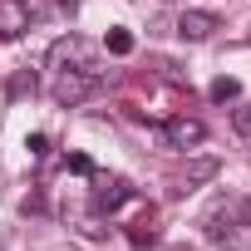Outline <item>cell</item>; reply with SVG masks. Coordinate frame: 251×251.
Returning a JSON list of instances; mask_svg holds the SVG:
<instances>
[{"label":"cell","instance_id":"6da1fadb","mask_svg":"<svg viewBox=\"0 0 251 251\" xmlns=\"http://www.w3.org/2000/svg\"><path fill=\"white\" fill-rule=\"evenodd\" d=\"M89 187H94V212H118L133 197V187L123 177H113V173H89Z\"/></svg>","mask_w":251,"mask_h":251},{"label":"cell","instance_id":"7a4b0ae2","mask_svg":"<svg viewBox=\"0 0 251 251\" xmlns=\"http://www.w3.org/2000/svg\"><path fill=\"white\" fill-rule=\"evenodd\" d=\"M246 212H251V207H246V197H236V192H231V197H217V202H212V212L202 217L207 241H217V236H222V231H226L236 217H246Z\"/></svg>","mask_w":251,"mask_h":251},{"label":"cell","instance_id":"3957f363","mask_svg":"<svg viewBox=\"0 0 251 251\" xmlns=\"http://www.w3.org/2000/svg\"><path fill=\"white\" fill-rule=\"evenodd\" d=\"M202 138H207V123H202V118L177 113V118L163 123V143H168V148H182V153H187V148H197Z\"/></svg>","mask_w":251,"mask_h":251},{"label":"cell","instance_id":"277c9868","mask_svg":"<svg viewBox=\"0 0 251 251\" xmlns=\"http://www.w3.org/2000/svg\"><path fill=\"white\" fill-rule=\"evenodd\" d=\"M89 69V45L79 40V35H64V40H54L50 45V69L59 74V69Z\"/></svg>","mask_w":251,"mask_h":251},{"label":"cell","instance_id":"5b68a950","mask_svg":"<svg viewBox=\"0 0 251 251\" xmlns=\"http://www.w3.org/2000/svg\"><path fill=\"white\" fill-rule=\"evenodd\" d=\"M94 89V79H89V69H59V79H54V99L64 103V108H74V103H84V94Z\"/></svg>","mask_w":251,"mask_h":251},{"label":"cell","instance_id":"8992f818","mask_svg":"<svg viewBox=\"0 0 251 251\" xmlns=\"http://www.w3.org/2000/svg\"><path fill=\"white\" fill-rule=\"evenodd\" d=\"M217 30H222L217 10H182V15H177V35H182V40H212Z\"/></svg>","mask_w":251,"mask_h":251},{"label":"cell","instance_id":"52a82bcc","mask_svg":"<svg viewBox=\"0 0 251 251\" xmlns=\"http://www.w3.org/2000/svg\"><path fill=\"white\" fill-rule=\"evenodd\" d=\"M217 173H222V163H217V158H192V163H187V168L173 177V192H192V187L212 182Z\"/></svg>","mask_w":251,"mask_h":251},{"label":"cell","instance_id":"ba28073f","mask_svg":"<svg viewBox=\"0 0 251 251\" xmlns=\"http://www.w3.org/2000/svg\"><path fill=\"white\" fill-rule=\"evenodd\" d=\"M25 30H30L25 0H0V40H20Z\"/></svg>","mask_w":251,"mask_h":251},{"label":"cell","instance_id":"9c48e42d","mask_svg":"<svg viewBox=\"0 0 251 251\" xmlns=\"http://www.w3.org/2000/svg\"><path fill=\"white\" fill-rule=\"evenodd\" d=\"M212 246H222V251H251V212H246V217H236V222H231Z\"/></svg>","mask_w":251,"mask_h":251},{"label":"cell","instance_id":"30bf717a","mask_svg":"<svg viewBox=\"0 0 251 251\" xmlns=\"http://www.w3.org/2000/svg\"><path fill=\"white\" fill-rule=\"evenodd\" d=\"M128 241H133V246H153V241H158V207H143V212L133 217Z\"/></svg>","mask_w":251,"mask_h":251},{"label":"cell","instance_id":"8fae6325","mask_svg":"<svg viewBox=\"0 0 251 251\" xmlns=\"http://www.w3.org/2000/svg\"><path fill=\"white\" fill-rule=\"evenodd\" d=\"M212 103H231V99H241V79H231V74H222V79H212Z\"/></svg>","mask_w":251,"mask_h":251},{"label":"cell","instance_id":"7c38bea8","mask_svg":"<svg viewBox=\"0 0 251 251\" xmlns=\"http://www.w3.org/2000/svg\"><path fill=\"white\" fill-rule=\"evenodd\" d=\"M103 45H108V54H133V35L128 30H108Z\"/></svg>","mask_w":251,"mask_h":251},{"label":"cell","instance_id":"4fadbf2b","mask_svg":"<svg viewBox=\"0 0 251 251\" xmlns=\"http://www.w3.org/2000/svg\"><path fill=\"white\" fill-rule=\"evenodd\" d=\"M231 128H236L241 138H251V103H241V108L231 113Z\"/></svg>","mask_w":251,"mask_h":251},{"label":"cell","instance_id":"5bb4252c","mask_svg":"<svg viewBox=\"0 0 251 251\" xmlns=\"http://www.w3.org/2000/svg\"><path fill=\"white\" fill-rule=\"evenodd\" d=\"M10 94H15V99H20V94H35V74H15V79H10Z\"/></svg>","mask_w":251,"mask_h":251},{"label":"cell","instance_id":"9a60e30c","mask_svg":"<svg viewBox=\"0 0 251 251\" xmlns=\"http://www.w3.org/2000/svg\"><path fill=\"white\" fill-rule=\"evenodd\" d=\"M25 148H30V158H45V153H50V138H45V133H30Z\"/></svg>","mask_w":251,"mask_h":251},{"label":"cell","instance_id":"2e32d148","mask_svg":"<svg viewBox=\"0 0 251 251\" xmlns=\"http://www.w3.org/2000/svg\"><path fill=\"white\" fill-rule=\"evenodd\" d=\"M64 168H69V173H94V163H89L84 153H69V158H64Z\"/></svg>","mask_w":251,"mask_h":251},{"label":"cell","instance_id":"e0dca14e","mask_svg":"<svg viewBox=\"0 0 251 251\" xmlns=\"http://www.w3.org/2000/svg\"><path fill=\"white\" fill-rule=\"evenodd\" d=\"M54 5H59V0H25V10H30V15H45V10H54Z\"/></svg>","mask_w":251,"mask_h":251},{"label":"cell","instance_id":"ac0fdd59","mask_svg":"<svg viewBox=\"0 0 251 251\" xmlns=\"http://www.w3.org/2000/svg\"><path fill=\"white\" fill-rule=\"evenodd\" d=\"M246 40H251V35H246Z\"/></svg>","mask_w":251,"mask_h":251}]
</instances>
